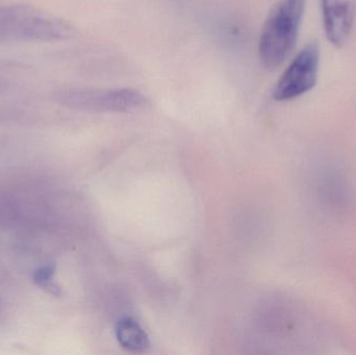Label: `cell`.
Returning <instances> with one entry per match:
<instances>
[{
    "instance_id": "cell-1",
    "label": "cell",
    "mask_w": 356,
    "mask_h": 355,
    "mask_svg": "<svg viewBox=\"0 0 356 355\" xmlns=\"http://www.w3.org/2000/svg\"><path fill=\"white\" fill-rule=\"evenodd\" d=\"M74 33V28L66 21L35 6H0V43L63 41Z\"/></svg>"
},
{
    "instance_id": "cell-2",
    "label": "cell",
    "mask_w": 356,
    "mask_h": 355,
    "mask_svg": "<svg viewBox=\"0 0 356 355\" xmlns=\"http://www.w3.org/2000/svg\"><path fill=\"white\" fill-rule=\"evenodd\" d=\"M307 0H280L270 13L261 31L259 58L275 69L288 58L296 44Z\"/></svg>"
},
{
    "instance_id": "cell-3",
    "label": "cell",
    "mask_w": 356,
    "mask_h": 355,
    "mask_svg": "<svg viewBox=\"0 0 356 355\" xmlns=\"http://www.w3.org/2000/svg\"><path fill=\"white\" fill-rule=\"evenodd\" d=\"M54 97L62 106L88 112H127L146 104L145 96L133 89L64 87Z\"/></svg>"
},
{
    "instance_id": "cell-4",
    "label": "cell",
    "mask_w": 356,
    "mask_h": 355,
    "mask_svg": "<svg viewBox=\"0 0 356 355\" xmlns=\"http://www.w3.org/2000/svg\"><path fill=\"white\" fill-rule=\"evenodd\" d=\"M319 65V46L317 43L307 44L282 73L274 88V99L288 101L311 91L317 83Z\"/></svg>"
},
{
    "instance_id": "cell-5",
    "label": "cell",
    "mask_w": 356,
    "mask_h": 355,
    "mask_svg": "<svg viewBox=\"0 0 356 355\" xmlns=\"http://www.w3.org/2000/svg\"><path fill=\"white\" fill-rule=\"evenodd\" d=\"M312 193L320 206L334 214L347 212L351 206L348 179L334 165H322L314 171Z\"/></svg>"
},
{
    "instance_id": "cell-6",
    "label": "cell",
    "mask_w": 356,
    "mask_h": 355,
    "mask_svg": "<svg viewBox=\"0 0 356 355\" xmlns=\"http://www.w3.org/2000/svg\"><path fill=\"white\" fill-rule=\"evenodd\" d=\"M323 24L330 43L342 47L353 31L355 8L353 0H322Z\"/></svg>"
},
{
    "instance_id": "cell-7",
    "label": "cell",
    "mask_w": 356,
    "mask_h": 355,
    "mask_svg": "<svg viewBox=\"0 0 356 355\" xmlns=\"http://www.w3.org/2000/svg\"><path fill=\"white\" fill-rule=\"evenodd\" d=\"M116 335L121 346L131 352H141L149 346L145 331L134 319H121L117 324Z\"/></svg>"
},
{
    "instance_id": "cell-8",
    "label": "cell",
    "mask_w": 356,
    "mask_h": 355,
    "mask_svg": "<svg viewBox=\"0 0 356 355\" xmlns=\"http://www.w3.org/2000/svg\"><path fill=\"white\" fill-rule=\"evenodd\" d=\"M22 202L8 192H0V229L16 226L24 219Z\"/></svg>"
},
{
    "instance_id": "cell-9",
    "label": "cell",
    "mask_w": 356,
    "mask_h": 355,
    "mask_svg": "<svg viewBox=\"0 0 356 355\" xmlns=\"http://www.w3.org/2000/svg\"><path fill=\"white\" fill-rule=\"evenodd\" d=\"M54 267L51 265H45V266L40 267L33 272V281L37 283L39 287L44 289H52L54 288Z\"/></svg>"
},
{
    "instance_id": "cell-10",
    "label": "cell",
    "mask_w": 356,
    "mask_h": 355,
    "mask_svg": "<svg viewBox=\"0 0 356 355\" xmlns=\"http://www.w3.org/2000/svg\"><path fill=\"white\" fill-rule=\"evenodd\" d=\"M0 314H1V302H0Z\"/></svg>"
}]
</instances>
